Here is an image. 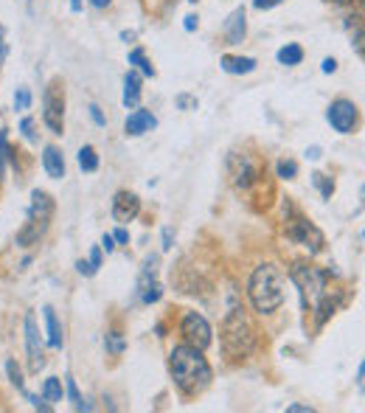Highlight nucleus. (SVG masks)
Here are the masks:
<instances>
[{"label":"nucleus","mask_w":365,"mask_h":413,"mask_svg":"<svg viewBox=\"0 0 365 413\" xmlns=\"http://www.w3.org/2000/svg\"><path fill=\"white\" fill-rule=\"evenodd\" d=\"M222 34H225L228 45L245 42V37H247V14H245V6H239V8L230 11V17L222 23Z\"/></svg>","instance_id":"13"},{"label":"nucleus","mask_w":365,"mask_h":413,"mask_svg":"<svg viewBox=\"0 0 365 413\" xmlns=\"http://www.w3.org/2000/svg\"><path fill=\"white\" fill-rule=\"evenodd\" d=\"M6 374H8V380H11V386H14L17 391H25L23 374H20V369H17V363H14V360H6Z\"/></svg>","instance_id":"29"},{"label":"nucleus","mask_w":365,"mask_h":413,"mask_svg":"<svg viewBox=\"0 0 365 413\" xmlns=\"http://www.w3.org/2000/svg\"><path fill=\"white\" fill-rule=\"evenodd\" d=\"M197 23H199V17H197V14H188V17H185V23H182V28H185V31H194V28H197Z\"/></svg>","instance_id":"39"},{"label":"nucleus","mask_w":365,"mask_h":413,"mask_svg":"<svg viewBox=\"0 0 365 413\" xmlns=\"http://www.w3.org/2000/svg\"><path fill=\"white\" fill-rule=\"evenodd\" d=\"M188 3H197V0H188Z\"/></svg>","instance_id":"47"},{"label":"nucleus","mask_w":365,"mask_h":413,"mask_svg":"<svg viewBox=\"0 0 365 413\" xmlns=\"http://www.w3.org/2000/svg\"><path fill=\"white\" fill-rule=\"evenodd\" d=\"M287 413H312L309 405H287Z\"/></svg>","instance_id":"42"},{"label":"nucleus","mask_w":365,"mask_h":413,"mask_svg":"<svg viewBox=\"0 0 365 413\" xmlns=\"http://www.w3.org/2000/svg\"><path fill=\"white\" fill-rule=\"evenodd\" d=\"M178 107H180V110H197V96L180 93V96H178Z\"/></svg>","instance_id":"33"},{"label":"nucleus","mask_w":365,"mask_h":413,"mask_svg":"<svg viewBox=\"0 0 365 413\" xmlns=\"http://www.w3.org/2000/svg\"><path fill=\"white\" fill-rule=\"evenodd\" d=\"M138 211H141V200H138V195H132V192H118V195L113 197L110 214H113V219H116L118 225L132 222V219L138 216Z\"/></svg>","instance_id":"12"},{"label":"nucleus","mask_w":365,"mask_h":413,"mask_svg":"<svg viewBox=\"0 0 365 413\" xmlns=\"http://www.w3.org/2000/svg\"><path fill=\"white\" fill-rule=\"evenodd\" d=\"M298 175V164L295 161H278V178L281 180H295Z\"/></svg>","instance_id":"30"},{"label":"nucleus","mask_w":365,"mask_h":413,"mask_svg":"<svg viewBox=\"0 0 365 413\" xmlns=\"http://www.w3.org/2000/svg\"><path fill=\"white\" fill-rule=\"evenodd\" d=\"M161 295H163V287L158 281V256H149L138 276V298L144 304H155L161 301Z\"/></svg>","instance_id":"10"},{"label":"nucleus","mask_w":365,"mask_h":413,"mask_svg":"<svg viewBox=\"0 0 365 413\" xmlns=\"http://www.w3.org/2000/svg\"><path fill=\"white\" fill-rule=\"evenodd\" d=\"M256 343V329L242 307H233L222 321V352L230 360H242L250 355Z\"/></svg>","instance_id":"3"},{"label":"nucleus","mask_w":365,"mask_h":413,"mask_svg":"<svg viewBox=\"0 0 365 413\" xmlns=\"http://www.w3.org/2000/svg\"><path fill=\"white\" fill-rule=\"evenodd\" d=\"M42 121L54 135L65 132V87L59 79H54L42 93Z\"/></svg>","instance_id":"7"},{"label":"nucleus","mask_w":365,"mask_h":413,"mask_svg":"<svg viewBox=\"0 0 365 413\" xmlns=\"http://www.w3.org/2000/svg\"><path fill=\"white\" fill-rule=\"evenodd\" d=\"M42 397L48 402H62V383L56 377H48L45 386H42Z\"/></svg>","instance_id":"25"},{"label":"nucleus","mask_w":365,"mask_h":413,"mask_svg":"<svg viewBox=\"0 0 365 413\" xmlns=\"http://www.w3.org/2000/svg\"><path fill=\"white\" fill-rule=\"evenodd\" d=\"M180 332L185 338L188 346H197V349H208L211 340H214V332H211V323L199 315V312H185L180 321Z\"/></svg>","instance_id":"9"},{"label":"nucleus","mask_w":365,"mask_h":413,"mask_svg":"<svg viewBox=\"0 0 365 413\" xmlns=\"http://www.w3.org/2000/svg\"><path fill=\"white\" fill-rule=\"evenodd\" d=\"M70 8L73 11H82V0H70Z\"/></svg>","instance_id":"45"},{"label":"nucleus","mask_w":365,"mask_h":413,"mask_svg":"<svg viewBox=\"0 0 365 413\" xmlns=\"http://www.w3.org/2000/svg\"><path fill=\"white\" fill-rule=\"evenodd\" d=\"M25 352H28V369L39 374V369L45 366V346H42V335L34 315H25Z\"/></svg>","instance_id":"11"},{"label":"nucleus","mask_w":365,"mask_h":413,"mask_svg":"<svg viewBox=\"0 0 365 413\" xmlns=\"http://www.w3.org/2000/svg\"><path fill=\"white\" fill-rule=\"evenodd\" d=\"M65 380H68V400H70L73 411H90V405H85V400H82V394H79V388H76V380H73L70 374H68Z\"/></svg>","instance_id":"26"},{"label":"nucleus","mask_w":365,"mask_h":413,"mask_svg":"<svg viewBox=\"0 0 365 413\" xmlns=\"http://www.w3.org/2000/svg\"><path fill=\"white\" fill-rule=\"evenodd\" d=\"M113 239H116V242H121V245H124V242H130V233H127V230H124V228H118V230H116V233H113Z\"/></svg>","instance_id":"41"},{"label":"nucleus","mask_w":365,"mask_h":413,"mask_svg":"<svg viewBox=\"0 0 365 413\" xmlns=\"http://www.w3.org/2000/svg\"><path fill=\"white\" fill-rule=\"evenodd\" d=\"M90 118H93L99 127H107V118H104V113H101L99 104H90Z\"/></svg>","instance_id":"34"},{"label":"nucleus","mask_w":365,"mask_h":413,"mask_svg":"<svg viewBox=\"0 0 365 413\" xmlns=\"http://www.w3.org/2000/svg\"><path fill=\"white\" fill-rule=\"evenodd\" d=\"M8 161H14V152H11V147H8L6 130H0V178H3V169H6Z\"/></svg>","instance_id":"28"},{"label":"nucleus","mask_w":365,"mask_h":413,"mask_svg":"<svg viewBox=\"0 0 365 413\" xmlns=\"http://www.w3.org/2000/svg\"><path fill=\"white\" fill-rule=\"evenodd\" d=\"M42 312H45V329H48V346H51V349H62V343H65V338H62V323H59V318H56V312H54V307H45Z\"/></svg>","instance_id":"20"},{"label":"nucleus","mask_w":365,"mask_h":413,"mask_svg":"<svg viewBox=\"0 0 365 413\" xmlns=\"http://www.w3.org/2000/svg\"><path fill=\"white\" fill-rule=\"evenodd\" d=\"M101 250H107V253H113V250H116V239H113L110 233H104V239H101Z\"/></svg>","instance_id":"38"},{"label":"nucleus","mask_w":365,"mask_h":413,"mask_svg":"<svg viewBox=\"0 0 365 413\" xmlns=\"http://www.w3.org/2000/svg\"><path fill=\"white\" fill-rule=\"evenodd\" d=\"M87 264L99 273V267H101V247H93V250H90V261H87Z\"/></svg>","instance_id":"36"},{"label":"nucleus","mask_w":365,"mask_h":413,"mask_svg":"<svg viewBox=\"0 0 365 413\" xmlns=\"http://www.w3.org/2000/svg\"><path fill=\"white\" fill-rule=\"evenodd\" d=\"M45 230H48V222H45V219L25 216V225H23L20 233H17V245H20V247H31V245H37V242L45 236Z\"/></svg>","instance_id":"15"},{"label":"nucleus","mask_w":365,"mask_h":413,"mask_svg":"<svg viewBox=\"0 0 365 413\" xmlns=\"http://www.w3.org/2000/svg\"><path fill=\"white\" fill-rule=\"evenodd\" d=\"M141 104V73L135 68L127 70L124 76V107H138Z\"/></svg>","instance_id":"17"},{"label":"nucleus","mask_w":365,"mask_h":413,"mask_svg":"<svg viewBox=\"0 0 365 413\" xmlns=\"http://www.w3.org/2000/svg\"><path fill=\"white\" fill-rule=\"evenodd\" d=\"M42 169L51 180H62L65 178V158L56 147H45L42 149Z\"/></svg>","instance_id":"16"},{"label":"nucleus","mask_w":365,"mask_h":413,"mask_svg":"<svg viewBox=\"0 0 365 413\" xmlns=\"http://www.w3.org/2000/svg\"><path fill=\"white\" fill-rule=\"evenodd\" d=\"M290 278L295 281V287L301 290V298H304V307H315L329 290H326V273L309 261H295L290 267Z\"/></svg>","instance_id":"6"},{"label":"nucleus","mask_w":365,"mask_h":413,"mask_svg":"<svg viewBox=\"0 0 365 413\" xmlns=\"http://www.w3.org/2000/svg\"><path fill=\"white\" fill-rule=\"evenodd\" d=\"M169 371H172L175 386L180 388V394H185V397H197L199 391H205L208 383H211V377H214L208 360L202 357V349L188 346V343L172 349Z\"/></svg>","instance_id":"1"},{"label":"nucleus","mask_w":365,"mask_h":413,"mask_svg":"<svg viewBox=\"0 0 365 413\" xmlns=\"http://www.w3.org/2000/svg\"><path fill=\"white\" fill-rule=\"evenodd\" d=\"M87 3H90L93 8H107V6L113 3V0H87Z\"/></svg>","instance_id":"44"},{"label":"nucleus","mask_w":365,"mask_h":413,"mask_svg":"<svg viewBox=\"0 0 365 413\" xmlns=\"http://www.w3.org/2000/svg\"><path fill=\"white\" fill-rule=\"evenodd\" d=\"M335 70H338V62H335L332 56H326V59H323V73H335Z\"/></svg>","instance_id":"40"},{"label":"nucleus","mask_w":365,"mask_h":413,"mask_svg":"<svg viewBox=\"0 0 365 413\" xmlns=\"http://www.w3.org/2000/svg\"><path fill=\"white\" fill-rule=\"evenodd\" d=\"M104 346H107V352L110 355H124V349H127V340H124V335L121 332H107V338H104Z\"/></svg>","instance_id":"24"},{"label":"nucleus","mask_w":365,"mask_h":413,"mask_svg":"<svg viewBox=\"0 0 365 413\" xmlns=\"http://www.w3.org/2000/svg\"><path fill=\"white\" fill-rule=\"evenodd\" d=\"M284 233H287V239H290V242H295V245L307 247L309 253H321V250H323V245H326L323 230H321L315 222H309L304 214H298L292 203H287V206H284Z\"/></svg>","instance_id":"4"},{"label":"nucleus","mask_w":365,"mask_h":413,"mask_svg":"<svg viewBox=\"0 0 365 413\" xmlns=\"http://www.w3.org/2000/svg\"><path fill=\"white\" fill-rule=\"evenodd\" d=\"M276 59H278V65H284V68H295V65L304 62V48H301L298 42H287L284 48H278Z\"/></svg>","instance_id":"21"},{"label":"nucleus","mask_w":365,"mask_h":413,"mask_svg":"<svg viewBox=\"0 0 365 413\" xmlns=\"http://www.w3.org/2000/svg\"><path fill=\"white\" fill-rule=\"evenodd\" d=\"M284 0H253V6L259 8V11H267V8H273V6H281Z\"/></svg>","instance_id":"37"},{"label":"nucleus","mask_w":365,"mask_h":413,"mask_svg":"<svg viewBox=\"0 0 365 413\" xmlns=\"http://www.w3.org/2000/svg\"><path fill=\"white\" fill-rule=\"evenodd\" d=\"M307 158H309V161H318V158H321V147H312V149H307Z\"/></svg>","instance_id":"43"},{"label":"nucleus","mask_w":365,"mask_h":413,"mask_svg":"<svg viewBox=\"0 0 365 413\" xmlns=\"http://www.w3.org/2000/svg\"><path fill=\"white\" fill-rule=\"evenodd\" d=\"M326 118H329V124H332L340 135H352V132L357 130L360 110H357V104H354V101H349V99H338V101H332V104H329Z\"/></svg>","instance_id":"8"},{"label":"nucleus","mask_w":365,"mask_h":413,"mask_svg":"<svg viewBox=\"0 0 365 413\" xmlns=\"http://www.w3.org/2000/svg\"><path fill=\"white\" fill-rule=\"evenodd\" d=\"M31 107V93L28 87H17L14 90V110H28Z\"/></svg>","instance_id":"31"},{"label":"nucleus","mask_w":365,"mask_h":413,"mask_svg":"<svg viewBox=\"0 0 365 413\" xmlns=\"http://www.w3.org/2000/svg\"><path fill=\"white\" fill-rule=\"evenodd\" d=\"M219 65H222V70H225V73L242 76V73H253L259 62H256L253 56H228V54H225V56L219 59Z\"/></svg>","instance_id":"19"},{"label":"nucleus","mask_w":365,"mask_h":413,"mask_svg":"<svg viewBox=\"0 0 365 413\" xmlns=\"http://www.w3.org/2000/svg\"><path fill=\"white\" fill-rule=\"evenodd\" d=\"M34 127H37V124H34V118H23V121H20V132H23V138H25L28 144H34V141H37Z\"/></svg>","instance_id":"32"},{"label":"nucleus","mask_w":365,"mask_h":413,"mask_svg":"<svg viewBox=\"0 0 365 413\" xmlns=\"http://www.w3.org/2000/svg\"><path fill=\"white\" fill-rule=\"evenodd\" d=\"M312 183L321 189V197H323V200H329V197L335 195V180H332V178H326V175L315 172V175H312Z\"/></svg>","instance_id":"27"},{"label":"nucleus","mask_w":365,"mask_h":413,"mask_svg":"<svg viewBox=\"0 0 365 413\" xmlns=\"http://www.w3.org/2000/svg\"><path fill=\"white\" fill-rule=\"evenodd\" d=\"M161 236H163V250H172V247H175V230H172V228L166 225Z\"/></svg>","instance_id":"35"},{"label":"nucleus","mask_w":365,"mask_h":413,"mask_svg":"<svg viewBox=\"0 0 365 413\" xmlns=\"http://www.w3.org/2000/svg\"><path fill=\"white\" fill-rule=\"evenodd\" d=\"M247 298L259 315H273L284 304V273L278 264L264 261L247 281Z\"/></svg>","instance_id":"2"},{"label":"nucleus","mask_w":365,"mask_h":413,"mask_svg":"<svg viewBox=\"0 0 365 413\" xmlns=\"http://www.w3.org/2000/svg\"><path fill=\"white\" fill-rule=\"evenodd\" d=\"M79 169L82 172H96L99 169V155L93 147H82L79 149Z\"/></svg>","instance_id":"23"},{"label":"nucleus","mask_w":365,"mask_h":413,"mask_svg":"<svg viewBox=\"0 0 365 413\" xmlns=\"http://www.w3.org/2000/svg\"><path fill=\"white\" fill-rule=\"evenodd\" d=\"M155 127H158V118H155L149 110H132L130 118H127V124H124V132H127L130 138H141V135L152 132Z\"/></svg>","instance_id":"14"},{"label":"nucleus","mask_w":365,"mask_h":413,"mask_svg":"<svg viewBox=\"0 0 365 413\" xmlns=\"http://www.w3.org/2000/svg\"><path fill=\"white\" fill-rule=\"evenodd\" d=\"M51 214H54V200H51L45 192L34 189V192H31V208H28L25 216H34V219H45V222H51Z\"/></svg>","instance_id":"18"},{"label":"nucleus","mask_w":365,"mask_h":413,"mask_svg":"<svg viewBox=\"0 0 365 413\" xmlns=\"http://www.w3.org/2000/svg\"><path fill=\"white\" fill-rule=\"evenodd\" d=\"M130 65H135V70H141L144 76H155V68H152V62L147 59V51H144V48H132V51H130Z\"/></svg>","instance_id":"22"},{"label":"nucleus","mask_w":365,"mask_h":413,"mask_svg":"<svg viewBox=\"0 0 365 413\" xmlns=\"http://www.w3.org/2000/svg\"><path fill=\"white\" fill-rule=\"evenodd\" d=\"M225 169H228L230 186L239 192H250L256 183L264 180V164L247 152H230L225 161Z\"/></svg>","instance_id":"5"},{"label":"nucleus","mask_w":365,"mask_h":413,"mask_svg":"<svg viewBox=\"0 0 365 413\" xmlns=\"http://www.w3.org/2000/svg\"><path fill=\"white\" fill-rule=\"evenodd\" d=\"M329 3H338V6H346V3H352V0H329Z\"/></svg>","instance_id":"46"}]
</instances>
